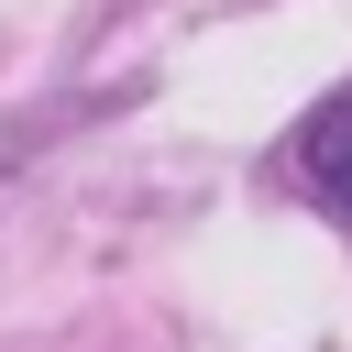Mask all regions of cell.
Listing matches in <instances>:
<instances>
[{"label": "cell", "mask_w": 352, "mask_h": 352, "mask_svg": "<svg viewBox=\"0 0 352 352\" xmlns=\"http://www.w3.org/2000/svg\"><path fill=\"white\" fill-rule=\"evenodd\" d=\"M297 165H308V187L352 220V88L330 99V110H308V132H297Z\"/></svg>", "instance_id": "cell-1"}]
</instances>
